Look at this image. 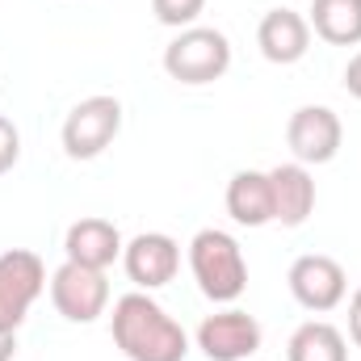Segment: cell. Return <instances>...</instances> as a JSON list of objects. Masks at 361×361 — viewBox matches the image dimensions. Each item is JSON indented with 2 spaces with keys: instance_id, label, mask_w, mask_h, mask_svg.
I'll use <instances>...</instances> for the list:
<instances>
[{
  "instance_id": "obj_17",
  "label": "cell",
  "mask_w": 361,
  "mask_h": 361,
  "mask_svg": "<svg viewBox=\"0 0 361 361\" xmlns=\"http://www.w3.org/2000/svg\"><path fill=\"white\" fill-rule=\"evenodd\" d=\"M202 8H206V0H152L156 21H160V25H173V30H189V25H197Z\"/></svg>"
},
{
  "instance_id": "obj_22",
  "label": "cell",
  "mask_w": 361,
  "mask_h": 361,
  "mask_svg": "<svg viewBox=\"0 0 361 361\" xmlns=\"http://www.w3.org/2000/svg\"><path fill=\"white\" fill-rule=\"evenodd\" d=\"M248 361H257V357H248Z\"/></svg>"
},
{
  "instance_id": "obj_7",
  "label": "cell",
  "mask_w": 361,
  "mask_h": 361,
  "mask_svg": "<svg viewBox=\"0 0 361 361\" xmlns=\"http://www.w3.org/2000/svg\"><path fill=\"white\" fill-rule=\"evenodd\" d=\"M51 302L68 324H92L109 307V277L101 269H85L76 261H63L51 273Z\"/></svg>"
},
{
  "instance_id": "obj_14",
  "label": "cell",
  "mask_w": 361,
  "mask_h": 361,
  "mask_svg": "<svg viewBox=\"0 0 361 361\" xmlns=\"http://www.w3.org/2000/svg\"><path fill=\"white\" fill-rule=\"evenodd\" d=\"M227 214L240 227H269L273 223V185L261 169H240L227 180Z\"/></svg>"
},
{
  "instance_id": "obj_12",
  "label": "cell",
  "mask_w": 361,
  "mask_h": 361,
  "mask_svg": "<svg viewBox=\"0 0 361 361\" xmlns=\"http://www.w3.org/2000/svg\"><path fill=\"white\" fill-rule=\"evenodd\" d=\"M257 47L269 63L290 68L311 51V21L294 8H269L257 25Z\"/></svg>"
},
{
  "instance_id": "obj_15",
  "label": "cell",
  "mask_w": 361,
  "mask_h": 361,
  "mask_svg": "<svg viewBox=\"0 0 361 361\" xmlns=\"http://www.w3.org/2000/svg\"><path fill=\"white\" fill-rule=\"evenodd\" d=\"M311 34L328 47H357L361 42V0H311L307 8Z\"/></svg>"
},
{
  "instance_id": "obj_6",
  "label": "cell",
  "mask_w": 361,
  "mask_h": 361,
  "mask_svg": "<svg viewBox=\"0 0 361 361\" xmlns=\"http://www.w3.org/2000/svg\"><path fill=\"white\" fill-rule=\"evenodd\" d=\"M286 281H290L294 302H298L302 311H311V315L336 311V307L345 302V294H349V273H345V265H341L336 257H324V252L298 257V261L290 265V273H286Z\"/></svg>"
},
{
  "instance_id": "obj_4",
  "label": "cell",
  "mask_w": 361,
  "mask_h": 361,
  "mask_svg": "<svg viewBox=\"0 0 361 361\" xmlns=\"http://www.w3.org/2000/svg\"><path fill=\"white\" fill-rule=\"evenodd\" d=\"M122 130V101L109 92H92L85 101H76L63 118V152L72 160H97Z\"/></svg>"
},
{
  "instance_id": "obj_2",
  "label": "cell",
  "mask_w": 361,
  "mask_h": 361,
  "mask_svg": "<svg viewBox=\"0 0 361 361\" xmlns=\"http://www.w3.org/2000/svg\"><path fill=\"white\" fill-rule=\"evenodd\" d=\"M189 269L197 290L210 298V302H223L231 307L244 290H248V261H244V248L231 231L223 227H202L193 240H189Z\"/></svg>"
},
{
  "instance_id": "obj_18",
  "label": "cell",
  "mask_w": 361,
  "mask_h": 361,
  "mask_svg": "<svg viewBox=\"0 0 361 361\" xmlns=\"http://www.w3.org/2000/svg\"><path fill=\"white\" fill-rule=\"evenodd\" d=\"M17 160H21V130L0 114V177H4V173H13V169H17Z\"/></svg>"
},
{
  "instance_id": "obj_19",
  "label": "cell",
  "mask_w": 361,
  "mask_h": 361,
  "mask_svg": "<svg viewBox=\"0 0 361 361\" xmlns=\"http://www.w3.org/2000/svg\"><path fill=\"white\" fill-rule=\"evenodd\" d=\"M349 341L361 349V286L353 290V298H349Z\"/></svg>"
},
{
  "instance_id": "obj_3",
  "label": "cell",
  "mask_w": 361,
  "mask_h": 361,
  "mask_svg": "<svg viewBox=\"0 0 361 361\" xmlns=\"http://www.w3.org/2000/svg\"><path fill=\"white\" fill-rule=\"evenodd\" d=\"M231 68V38L214 25H189L164 47V72L177 85H214Z\"/></svg>"
},
{
  "instance_id": "obj_16",
  "label": "cell",
  "mask_w": 361,
  "mask_h": 361,
  "mask_svg": "<svg viewBox=\"0 0 361 361\" xmlns=\"http://www.w3.org/2000/svg\"><path fill=\"white\" fill-rule=\"evenodd\" d=\"M286 361H349V341L336 324L307 319L294 328V336L286 345Z\"/></svg>"
},
{
  "instance_id": "obj_9",
  "label": "cell",
  "mask_w": 361,
  "mask_h": 361,
  "mask_svg": "<svg viewBox=\"0 0 361 361\" xmlns=\"http://www.w3.org/2000/svg\"><path fill=\"white\" fill-rule=\"evenodd\" d=\"M265 332L257 324V315L240 311V307H227V311H214L197 324V349L210 361H248L257 357Z\"/></svg>"
},
{
  "instance_id": "obj_10",
  "label": "cell",
  "mask_w": 361,
  "mask_h": 361,
  "mask_svg": "<svg viewBox=\"0 0 361 361\" xmlns=\"http://www.w3.org/2000/svg\"><path fill=\"white\" fill-rule=\"evenodd\" d=\"M122 269L135 281V290H160L169 286L180 269V244L164 231H139L126 248H122Z\"/></svg>"
},
{
  "instance_id": "obj_13",
  "label": "cell",
  "mask_w": 361,
  "mask_h": 361,
  "mask_svg": "<svg viewBox=\"0 0 361 361\" xmlns=\"http://www.w3.org/2000/svg\"><path fill=\"white\" fill-rule=\"evenodd\" d=\"M269 185H273V223L281 227H302L315 210V177L307 164L290 160L269 169Z\"/></svg>"
},
{
  "instance_id": "obj_11",
  "label": "cell",
  "mask_w": 361,
  "mask_h": 361,
  "mask_svg": "<svg viewBox=\"0 0 361 361\" xmlns=\"http://www.w3.org/2000/svg\"><path fill=\"white\" fill-rule=\"evenodd\" d=\"M122 231L109 223V219H76L72 227H68V235H63V261H76V265H85V269H109L114 261H122Z\"/></svg>"
},
{
  "instance_id": "obj_8",
  "label": "cell",
  "mask_w": 361,
  "mask_h": 361,
  "mask_svg": "<svg viewBox=\"0 0 361 361\" xmlns=\"http://www.w3.org/2000/svg\"><path fill=\"white\" fill-rule=\"evenodd\" d=\"M286 143L298 164H332L345 143V122L328 105H298L286 122Z\"/></svg>"
},
{
  "instance_id": "obj_1",
  "label": "cell",
  "mask_w": 361,
  "mask_h": 361,
  "mask_svg": "<svg viewBox=\"0 0 361 361\" xmlns=\"http://www.w3.org/2000/svg\"><path fill=\"white\" fill-rule=\"evenodd\" d=\"M109 332H114V345L122 349L126 361H185L189 357L185 328L147 290H130V294H122L114 302Z\"/></svg>"
},
{
  "instance_id": "obj_20",
  "label": "cell",
  "mask_w": 361,
  "mask_h": 361,
  "mask_svg": "<svg viewBox=\"0 0 361 361\" xmlns=\"http://www.w3.org/2000/svg\"><path fill=\"white\" fill-rule=\"evenodd\" d=\"M345 89H349V97L361 101V51L349 59V68H345Z\"/></svg>"
},
{
  "instance_id": "obj_5",
  "label": "cell",
  "mask_w": 361,
  "mask_h": 361,
  "mask_svg": "<svg viewBox=\"0 0 361 361\" xmlns=\"http://www.w3.org/2000/svg\"><path fill=\"white\" fill-rule=\"evenodd\" d=\"M47 265L30 248L0 252V332H17L30 315V307L47 290Z\"/></svg>"
},
{
  "instance_id": "obj_21",
  "label": "cell",
  "mask_w": 361,
  "mask_h": 361,
  "mask_svg": "<svg viewBox=\"0 0 361 361\" xmlns=\"http://www.w3.org/2000/svg\"><path fill=\"white\" fill-rule=\"evenodd\" d=\"M17 357V332H0V361Z\"/></svg>"
}]
</instances>
